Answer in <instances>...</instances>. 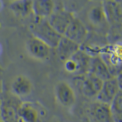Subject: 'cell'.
<instances>
[{"mask_svg": "<svg viewBox=\"0 0 122 122\" xmlns=\"http://www.w3.org/2000/svg\"><path fill=\"white\" fill-rule=\"evenodd\" d=\"M39 21L34 24L31 29L34 37L42 40L52 49H55L62 36L57 33L50 26L47 20L39 18Z\"/></svg>", "mask_w": 122, "mask_h": 122, "instance_id": "1", "label": "cell"}, {"mask_svg": "<svg viewBox=\"0 0 122 122\" xmlns=\"http://www.w3.org/2000/svg\"><path fill=\"white\" fill-rule=\"evenodd\" d=\"M0 115L3 122H23L19 114L21 102L15 95H6L1 98Z\"/></svg>", "mask_w": 122, "mask_h": 122, "instance_id": "2", "label": "cell"}, {"mask_svg": "<svg viewBox=\"0 0 122 122\" xmlns=\"http://www.w3.org/2000/svg\"><path fill=\"white\" fill-rule=\"evenodd\" d=\"M92 57L79 50L68 60L64 62L65 70L69 73L76 76L84 75L89 72Z\"/></svg>", "mask_w": 122, "mask_h": 122, "instance_id": "3", "label": "cell"}, {"mask_svg": "<svg viewBox=\"0 0 122 122\" xmlns=\"http://www.w3.org/2000/svg\"><path fill=\"white\" fill-rule=\"evenodd\" d=\"M107 24L113 28L121 30L122 6L121 1H104L101 2Z\"/></svg>", "mask_w": 122, "mask_h": 122, "instance_id": "4", "label": "cell"}, {"mask_svg": "<svg viewBox=\"0 0 122 122\" xmlns=\"http://www.w3.org/2000/svg\"><path fill=\"white\" fill-rule=\"evenodd\" d=\"M121 78L120 73L103 82L102 88L97 97L98 101L110 105L117 95L122 90Z\"/></svg>", "mask_w": 122, "mask_h": 122, "instance_id": "5", "label": "cell"}, {"mask_svg": "<svg viewBox=\"0 0 122 122\" xmlns=\"http://www.w3.org/2000/svg\"><path fill=\"white\" fill-rule=\"evenodd\" d=\"M75 17L74 14L65 10L62 6V7L55 9L46 20L50 26L57 33L63 36L68 25Z\"/></svg>", "mask_w": 122, "mask_h": 122, "instance_id": "6", "label": "cell"}, {"mask_svg": "<svg viewBox=\"0 0 122 122\" xmlns=\"http://www.w3.org/2000/svg\"><path fill=\"white\" fill-rule=\"evenodd\" d=\"M88 36V29L83 21L75 17L65 30L63 36L81 45L85 42Z\"/></svg>", "mask_w": 122, "mask_h": 122, "instance_id": "7", "label": "cell"}, {"mask_svg": "<svg viewBox=\"0 0 122 122\" xmlns=\"http://www.w3.org/2000/svg\"><path fill=\"white\" fill-rule=\"evenodd\" d=\"M80 90L83 95L89 98L97 97L103 84V81L91 73L80 76Z\"/></svg>", "mask_w": 122, "mask_h": 122, "instance_id": "8", "label": "cell"}, {"mask_svg": "<svg viewBox=\"0 0 122 122\" xmlns=\"http://www.w3.org/2000/svg\"><path fill=\"white\" fill-rule=\"evenodd\" d=\"M27 49L29 54L34 58L45 60L50 56L52 48L42 40L34 36L28 40Z\"/></svg>", "mask_w": 122, "mask_h": 122, "instance_id": "9", "label": "cell"}, {"mask_svg": "<svg viewBox=\"0 0 122 122\" xmlns=\"http://www.w3.org/2000/svg\"><path fill=\"white\" fill-rule=\"evenodd\" d=\"M56 95L59 103L65 107H70L76 100L75 92L67 82L62 81L56 86Z\"/></svg>", "mask_w": 122, "mask_h": 122, "instance_id": "10", "label": "cell"}, {"mask_svg": "<svg viewBox=\"0 0 122 122\" xmlns=\"http://www.w3.org/2000/svg\"><path fill=\"white\" fill-rule=\"evenodd\" d=\"M80 46L79 45L75 43L65 36H62L55 49L60 60L65 62L80 50Z\"/></svg>", "mask_w": 122, "mask_h": 122, "instance_id": "11", "label": "cell"}, {"mask_svg": "<svg viewBox=\"0 0 122 122\" xmlns=\"http://www.w3.org/2000/svg\"><path fill=\"white\" fill-rule=\"evenodd\" d=\"M89 72L94 75L104 82L114 76L110 72L107 65L100 56L92 57Z\"/></svg>", "mask_w": 122, "mask_h": 122, "instance_id": "12", "label": "cell"}, {"mask_svg": "<svg viewBox=\"0 0 122 122\" xmlns=\"http://www.w3.org/2000/svg\"><path fill=\"white\" fill-rule=\"evenodd\" d=\"M55 2L51 0H37L32 1V12L39 18H46L55 9Z\"/></svg>", "mask_w": 122, "mask_h": 122, "instance_id": "13", "label": "cell"}, {"mask_svg": "<svg viewBox=\"0 0 122 122\" xmlns=\"http://www.w3.org/2000/svg\"><path fill=\"white\" fill-rule=\"evenodd\" d=\"M12 89L14 94L18 97H25L31 92L32 84L26 77L19 76L14 79L12 84Z\"/></svg>", "mask_w": 122, "mask_h": 122, "instance_id": "14", "label": "cell"}, {"mask_svg": "<svg viewBox=\"0 0 122 122\" xmlns=\"http://www.w3.org/2000/svg\"><path fill=\"white\" fill-rule=\"evenodd\" d=\"M20 116L23 122H37L39 112L30 103H22L19 109Z\"/></svg>", "mask_w": 122, "mask_h": 122, "instance_id": "15", "label": "cell"}, {"mask_svg": "<svg viewBox=\"0 0 122 122\" xmlns=\"http://www.w3.org/2000/svg\"><path fill=\"white\" fill-rule=\"evenodd\" d=\"M92 112L98 120L102 122H110L112 120L109 105L98 101L93 105Z\"/></svg>", "mask_w": 122, "mask_h": 122, "instance_id": "16", "label": "cell"}, {"mask_svg": "<svg viewBox=\"0 0 122 122\" xmlns=\"http://www.w3.org/2000/svg\"><path fill=\"white\" fill-rule=\"evenodd\" d=\"M32 1H13L10 5V8L16 15L25 17L32 12Z\"/></svg>", "mask_w": 122, "mask_h": 122, "instance_id": "17", "label": "cell"}, {"mask_svg": "<svg viewBox=\"0 0 122 122\" xmlns=\"http://www.w3.org/2000/svg\"><path fill=\"white\" fill-rule=\"evenodd\" d=\"M112 120L114 122H122V92L118 94L109 105Z\"/></svg>", "mask_w": 122, "mask_h": 122, "instance_id": "18", "label": "cell"}, {"mask_svg": "<svg viewBox=\"0 0 122 122\" xmlns=\"http://www.w3.org/2000/svg\"><path fill=\"white\" fill-rule=\"evenodd\" d=\"M88 17L92 23L96 26L104 23V21L107 22L101 4L100 6H93L90 10Z\"/></svg>", "mask_w": 122, "mask_h": 122, "instance_id": "19", "label": "cell"}, {"mask_svg": "<svg viewBox=\"0 0 122 122\" xmlns=\"http://www.w3.org/2000/svg\"><path fill=\"white\" fill-rule=\"evenodd\" d=\"M89 2L85 1H68L62 2V6L65 10L74 14L75 12H79L86 6Z\"/></svg>", "mask_w": 122, "mask_h": 122, "instance_id": "20", "label": "cell"}, {"mask_svg": "<svg viewBox=\"0 0 122 122\" xmlns=\"http://www.w3.org/2000/svg\"><path fill=\"white\" fill-rule=\"evenodd\" d=\"M1 98H0V111H1Z\"/></svg>", "mask_w": 122, "mask_h": 122, "instance_id": "21", "label": "cell"}, {"mask_svg": "<svg viewBox=\"0 0 122 122\" xmlns=\"http://www.w3.org/2000/svg\"><path fill=\"white\" fill-rule=\"evenodd\" d=\"M0 122H3V120H2V118H1V117L0 115Z\"/></svg>", "mask_w": 122, "mask_h": 122, "instance_id": "22", "label": "cell"}]
</instances>
